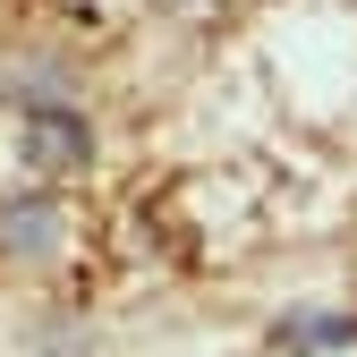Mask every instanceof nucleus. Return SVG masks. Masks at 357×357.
I'll return each mask as SVG.
<instances>
[{
  "instance_id": "1",
  "label": "nucleus",
  "mask_w": 357,
  "mask_h": 357,
  "mask_svg": "<svg viewBox=\"0 0 357 357\" xmlns=\"http://www.w3.org/2000/svg\"><path fill=\"white\" fill-rule=\"evenodd\" d=\"M26 162L34 170H77L85 162V119L60 111V102H34L26 111Z\"/></svg>"
}]
</instances>
